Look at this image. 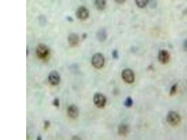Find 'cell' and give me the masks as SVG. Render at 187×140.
<instances>
[{
  "instance_id": "4fadbf2b",
  "label": "cell",
  "mask_w": 187,
  "mask_h": 140,
  "mask_svg": "<svg viewBox=\"0 0 187 140\" xmlns=\"http://www.w3.org/2000/svg\"><path fill=\"white\" fill-rule=\"evenodd\" d=\"M95 7L99 10H104L106 5V1L104 0H98L95 2Z\"/></svg>"
},
{
  "instance_id": "6da1fadb",
  "label": "cell",
  "mask_w": 187,
  "mask_h": 140,
  "mask_svg": "<svg viewBox=\"0 0 187 140\" xmlns=\"http://www.w3.org/2000/svg\"><path fill=\"white\" fill-rule=\"evenodd\" d=\"M167 120L169 125L172 127H176L181 122V117L179 113L176 112L170 111L167 114Z\"/></svg>"
},
{
  "instance_id": "44dd1931",
  "label": "cell",
  "mask_w": 187,
  "mask_h": 140,
  "mask_svg": "<svg viewBox=\"0 0 187 140\" xmlns=\"http://www.w3.org/2000/svg\"><path fill=\"white\" fill-rule=\"evenodd\" d=\"M72 140H80V139H79V138H78V137H74V138H73V139Z\"/></svg>"
},
{
  "instance_id": "7c38bea8",
  "label": "cell",
  "mask_w": 187,
  "mask_h": 140,
  "mask_svg": "<svg viewBox=\"0 0 187 140\" xmlns=\"http://www.w3.org/2000/svg\"><path fill=\"white\" fill-rule=\"evenodd\" d=\"M107 32L104 29H100V30L98 31L97 33V37L98 40L101 42L105 40L107 38Z\"/></svg>"
},
{
  "instance_id": "52a82bcc",
  "label": "cell",
  "mask_w": 187,
  "mask_h": 140,
  "mask_svg": "<svg viewBox=\"0 0 187 140\" xmlns=\"http://www.w3.org/2000/svg\"><path fill=\"white\" fill-rule=\"evenodd\" d=\"M77 18L80 20H85L87 19L90 15L88 9L84 6H80L77 10L76 12Z\"/></svg>"
},
{
  "instance_id": "9a60e30c",
  "label": "cell",
  "mask_w": 187,
  "mask_h": 140,
  "mask_svg": "<svg viewBox=\"0 0 187 140\" xmlns=\"http://www.w3.org/2000/svg\"><path fill=\"white\" fill-rule=\"evenodd\" d=\"M133 100L130 97L127 98L126 101H124V106L127 108H130L133 105Z\"/></svg>"
},
{
  "instance_id": "ba28073f",
  "label": "cell",
  "mask_w": 187,
  "mask_h": 140,
  "mask_svg": "<svg viewBox=\"0 0 187 140\" xmlns=\"http://www.w3.org/2000/svg\"><path fill=\"white\" fill-rule=\"evenodd\" d=\"M159 61L162 64H166L169 62L170 59V55L169 52L165 50H160L158 56Z\"/></svg>"
},
{
  "instance_id": "30bf717a",
  "label": "cell",
  "mask_w": 187,
  "mask_h": 140,
  "mask_svg": "<svg viewBox=\"0 0 187 140\" xmlns=\"http://www.w3.org/2000/svg\"><path fill=\"white\" fill-rule=\"evenodd\" d=\"M129 129L128 125L122 123L118 127V134L121 136H126L129 133Z\"/></svg>"
},
{
  "instance_id": "ac0fdd59",
  "label": "cell",
  "mask_w": 187,
  "mask_h": 140,
  "mask_svg": "<svg viewBox=\"0 0 187 140\" xmlns=\"http://www.w3.org/2000/svg\"><path fill=\"white\" fill-rule=\"evenodd\" d=\"M183 48L185 51H187V39L185 40L183 43Z\"/></svg>"
},
{
  "instance_id": "9c48e42d",
  "label": "cell",
  "mask_w": 187,
  "mask_h": 140,
  "mask_svg": "<svg viewBox=\"0 0 187 140\" xmlns=\"http://www.w3.org/2000/svg\"><path fill=\"white\" fill-rule=\"evenodd\" d=\"M68 43L71 46H76L79 42V37L76 33H72L68 37Z\"/></svg>"
},
{
  "instance_id": "8992f818",
  "label": "cell",
  "mask_w": 187,
  "mask_h": 140,
  "mask_svg": "<svg viewBox=\"0 0 187 140\" xmlns=\"http://www.w3.org/2000/svg\"><path fill=\"white\" fill-rule=\"evenodd\" d=\"M48 79L49 83L52 86H57L60 82L61 80L59 73L55 70H53L50 72Z\"/></svg>"
},
{
  "instance_id": "5b68a950",
  "label": "cell",
  "mask_w": 187,
  "mask_h": 140,
  "mask_svg": "<svg viewBox=\"0 0 187 140\" xmlns=\"http://www.w3.org/2000/svg\"><path fill=\"white\" fill-rule=\"evenodd\" d=\"M93 101L97 108H103L106 105L107 100L105 96L102 94L97 93L94 96Z\"/></svg>"
},
{
  "instance_id": "d6986e66",
  "label": "cell",
  "mask_w": 187,
  "mask_h": 140,
  "mask_svg": "<svg viewBox=\"0 0 187 140\" xmlns=\"http://www.w3.org/2000/svg\"><path fill=\"white\" fill-rule=\"evenodd\" d=\"M54 104L56 107H58L59 106V101L58 98H55L54 101Z\"/></svg>"
},
{
  "instance_id": "8fae6325",
  "label": "cell",
  "mask_w": 187,
  "mask_h": 140,
  "mask_svg": "<svg viewBox=\"0 0 187 140\" xmlns=\"http://www.w3.org/2000/svg\"><path fill=\"white\" fill-rule=\"evenodd\" d=\"M68 113L72 118H76L79 115V109L75 105L70 106L68 108Z\"/></svg>"
},
{
  "instance_id": "277c9868",
  "label": "cell",
  "mask_w": 187,
  "mask_h": 140,
  "mask_svg": "<svg viewBox=\"0 0 187 140\" xmlns=\"http://www.w3.org/2000/svg\"><path fill=\"white\" fill-rule=\"evenodd\" d=\"M122 77L123 80L127 83H133L135 80L134 73L131 69L127 68L123 70L122 71Z\"/></svg>"
},
{
  "instance_id": "3957f363",
  "label": "cell",
  "mask_w": 187,
  "mask_h": 140,
  "mask_svg": "<svg viewBox=\"0 0 187 140\" xmlns=\"http://www.w3.org/2000/svg\"><path fill=\"white\" fill-rule=\"evenodd\" d=\"M36 54L37 57L40 59H44L50 54V49L45 44H38L36 49Z\"/></svg>"
},
{
  "instance_id": "2e32d148",
  "label": "cell",
  "mask_w": 187,
  "mask_h": 140,
  "mask_svg": "<svg viewBox=\"0 0 187 140\" xmlns=\"http://www.w3.org/2000/svg\"><path fill=\"white\" fill-rule=\"evenodd\" d=\"M177 84L176 83L172 86L170 90L169 94L170 96H173L176 94L177 89Z\"/></svg>"
},
{
  "instance_id": "5bb4252c",
  "label": "cell",
  "mask_w": 187,
  "mask_h": 140,
  "mask_svg": "<svg viewBox=\"0 0 187 140\" xmlns=\"http://www.w3.org/2000/svg\"><path fill=\"white\" fill-rule=\"evenodd\" d=\"M136 4L140 8H143L147 6L148 1L147 0H136Z\"/></svg>"
},
{
  "instance_id": "e0dca14e",
  "label": "cell",
  "mask_w": 187,
  "mask_h": 140,
  "mask_svg": "<svg viewBox=\"0 0 187 140\" xmlns=\"http://www.w3.org/2000/svg\"><path fill=\"white\" fill-rule=\"evenodd\" d=\"M112 55L113 57L115 59H117L119 58V53H118V51H117V50H114L112 51Z\"/></svg>"
},
{
  "instance_id": "7a4b0ae2",
  "label": "cell",
  "mask_w": 187,
  "mask_h": 140,
  "mask_svg": "<svg viewBox=\"0 0 187 140\" xmlns=\"http://www.w3.org/2000/svg\"><path fill=\"white\" fill-rule=\"evenodd\" d=\"M92 65L95 68L101 69L104 65L105 59L102 54L97 53L95 54L91 60Z\"/></svg>"
},
{
  "instance_id": "ffe728a7",
  "label": "cell",
  "mask_w": 187,
  "mask_h": 140,
  "mask_svg": "<svg viewBox=\"0 0 187 140\" xmlns=\"http://www.w3.org/2000/svg\"><path fill=\"white\" fill-rule=\"evenodd\" d=\"M67 19L69 21H73V18L71 17H69V16H68V18H67Z\"/></svg>"
}]
</instances>
